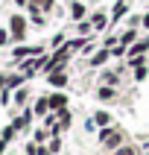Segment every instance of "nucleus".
Returning <instances> with one entry per match:
<instances>
[{
    "label": "nucleus",
    "instance_id": "6e6552de",
    "mask_svg": "<svg viewBox=\"0 0 149 155\" xmlns=\"http://www.w3.org/2000/svg\"><path fill=\"white\" fill-rule=\"evenodd\" d=\"M108 61H111V50L99 44V47H96V50L85 59V64H88L91 70H102V68H108Z\"/></svg>",
    "mask_w": 149,
    "mask_h": 155
},
{
    "label": "nucleus",
    "instance_id": "a211bd4d",
    "mask_svg": "<svg viewBox=\"0 0 149 155\" xmlns=\"http://www.w3.org/2000/svg\"><path fill=\"white\" fill-rule=\"evenodd\" d=\"M129 56H149V35H140L129 47Z\"/></svg>",
    "mask_w": 149,
    "mask_h": 155
},
{
    "label": "nucleus",
    "instance_id": "72a5a7b5",
    "mask_svg": "<svg viewBox=\"0 0 149 155\" xmlns=\"http://www.w3.org/2000/svg\"><path fill=\"white\" fill-rule=\"evenodd\" d=\"M44 0H29V6H41Z\"/></svg>",
    "mask_w": 149,
    "mask_h": 155
},
{
    "label": "nucleus",
    "instance_id": "9b49d317",
    "mask_svg": "<svg viewBox=\"0 0 149 155\" xmlns=\"http://www.w3.org/2000/svg\"><path fill=\"white\" fill-rule=\"evenodd\" d=\"M91 15V9H88L85 0H67V18L70 24H76V21H82V18Z\"/></svg>",
    "mask_w": 149,
    "mask_h": 155
},
{
    "label": "nucleus",
    "instance_id": "20e7f679",
    "mask_svg": "<svg viewBox=\"0 0 149 155\" xmlns=\"http://www.w3.org/2000/svg\"><path fill=\"white\" fill-rule=\"evenodd\" d=\"M126 73H129V70H126V64L120 61L117 68H102L99 73H96V82H99V85H114V88H120L123 79H126Z\"/></svg>",
    "mask_w": 149,
    "mask_h": 155
},
{
    "label": "nucleus",
    "instance_id": "2eb2a0df",
    "mask_svg": "<svg viewBox=\"0 0 149 155\" xmlns=\"http://www.w3.org/2000/svg\"><path fill=\"white\" fill-rule=\"evenodd\" d=\"M47 97H50V108L53 111H61V108H70V94H64V91H47Z\"/></svg>",
    "mask_w": 149,
    "mask_h": 155
},
{
    "label": "nucleus",
    "instance_id": "393cba45",
    "mask_svg": "<svg viewBox=\"0 0 149 155\" xmlns=\"http://www.w3.org/2000/svg\"><path fill=\"white\" fill-rule=\"evenodd\" d=\"M64 41H67V32H61V29H59V32L50 38V50H59V47H64Z\"/></svg>",
    "mask_w": 149,
    "mask_h": 155
},
{
    "label": "nucleus",
    "instance_id": "f257e3e1",
    "mask_svg": "<svg viewBox=\"0 0 149 155\" xmlns=\"http://www.w3.org/2000/svg\"><path fill=\"white\" fill-rule=\"evenodd\" d=\"M126 140H131V138H129V132L123 129L120 123H111V126H105V129L96 132V147H99L102 155H111L114 149L123 147Z\"/></svg>",
    "mask_w": 149,
    "mask_h": 155
},
{
    "label": "nucleus",
    "instance_id": "2f4dec72",
    "mask_svg": "<svg viewBox=\"0 0 149 155\" xmlns=\"http://www.w3.org/2000/svg\"><path fill=\"white\" fill-rule=\"evenodd\" d=\"M9 147H12V143H9V140H3V138H0V155H6V152H9Z\"/></svg>",
    "mask_w": 149,
    "mask_h": 155
},
{
    "label": "nucleus",
    "instance_id": "c756f323",
    "mask_svg": "<svg viewBox=\"0 0 149 155\" xmlns=\"http://www.w3.org/2000/svg\"><path fill=\"white\" fill-rule=\"evenodd\" d=\"M9 88H6V70H0V97L6 94Z\"/></svg>",
    "mask_w": 149,
    "mask_h": 155
},
{
    "label": "nucleus",
    "instance_id": "4be33fe9",
    "mask_svg": "<svg viewBox=\"0 0 149 155\" xmlns=\"http://www.w3.org/2000/svg\"><path fill=\"white\" fill-rule=\"evenodd\" d=\"M50 135H53V132L47 129V126H35V129H32V140H35V143H47Z\"/></svg>",
    "mask_w": 149,
    "mask_h": 155
},
{
    "label": "nucleus",
    "instance_id": "5701e85b",
    "mask_svg": "<svg viewBox=\"0 0 149 155\" xmlns=\"http://www.w3.org/2000/svg\"><path fill=\"white\" fill-rule=\"evenodd\" d=\"M0 138H3V140H9V143H15V138H21V135H18V129L12 126V123H6V126L0 129Z\"/></svg>",
    "mask_w": 149,
    "mask_h": 155
},
{
    "label": "nucleus",
    "instance_id": "0eeeda50",
    "mask_svg": "<svg viewBox=\"0 0 149 155\" xmlns=\"http://www.w3.org/2000/svg\"><path fill=\"white\" fill-rule=\"evenodd\" d=\"M91 24H94V32L96 35H102V32H108V29H111V15H108V9H91Z\"/></svg>",
    "mask_w": 149,
    "mask_h": 155
},
{
    "label": "nucleus",
    "instance_id": "473e14b6",
    "mask_svg": "<svg viewBox=\"0 0 149 155\" xmlns=\"http://www.w3.org/2000/svg\"><path fill=\"white\" fill-rule=\"evenodd\" d=\"M12 3H15V9H24V12H26V6H29V0H12Z\"/></svg>",
    "mask_w": 149,
    "mask_h": 155
},
{
    "label": "nucleus",
    "instance_id": "bb28decb",
    "mask_svg": "<svg viewBox=\"0 0 149 155\" xmlns=\"http://www.w3.org/2000/svg\"><path fill=\"white\" fill-rule=\"evenodd\" d=\"M140 24H143V12H140V15H129L123 21V26H131V29H140Z\"/></svg>",
    "mask_w": 149,
    "mask_h": 155
},
{
    "label": "nucleus",
    "instance_id": "f8f14e48",
    "mask_svg": "<svg viewBox=\"0 0 149 155\" xmlns=\"http://www.w3.org/2000/svg\"><path fill=\"white\" fill-rule=\"evenodd\" d=\"M26 18H29V26L32 29H44L50 24V15H44L41 6H26Z\"/></svg>",
    "mask_w": 149,
    "mask_h": 155
},
{
    "label": "nucleus",
    "instance_id": "f03ea898",
    "mask_svg": "<svg viewBox=\"0 0 149 155\" xmlns=\"http://www.w3.org/2000/svg\"><path fill=\"white\" fill-rule=\"evenodd\" d=\"M6 29H9V35H12V47H15V44H26V35H29V29H32L26 12H9Z\"/></svg>",
    "mask_w": 149,
    "mask_h": 155
},
{
    "label": "nucleus",
    "instance_id": "c85d7f7f",
    "mask_svg": "<svg viewBox=\"0 0 149 155\" xmlns=\"http://www.w3.org/2000/svg\"><path fill=\"white\" fill-rule=\"evenodd\" d=\"M126 56H129V47H123V44H117V47H111V59L123 61Z\"/></svg>",
    "mask_w": 149,
    "mask_h": 155
},
{
    "label": "nucleus",
    "instance_id": "7c9ffc66",
    "mask_svg": "<svg viewBox=\"0 0 149 155\" xmlns=\"http://www.w3.org/2000/svg\"><path fill=\"white\" fill-rule=\"evenodd\" d=\"M140 29H143V32L149 35V9H146V12H143V24H140Z\"/></svg>",
    "mask_w": 149,
    "mask_h": 155
},
{
    "label": "nucleus",
    "instance_id": "412c9836",
    "mask_svg": "<svg viewBox=\"0 0 149 155\" xmlns=\"http://www.w3.org/2000/svg\"><path fill=\"white\" fill-rule=\"evenodd\" d=\"M99 44H102V47H108V50H111V47H117V44H120V32H111V29H108V32H102Z\"/></svg>",
    "mask_w": 149,
    "mask_h": 155
},
{
    "label": "nucleus",
    "instance_id": "f3484780",
    "mask_svg": "<svg viewBox=\"0 0 149 155\" xmlns=\"http://www.w3.org/2000/svg\"><path fill=\"white\" fill-rule=\"evenodd\" d=\"M140 35H143V29H131V26H123V29H120V44H123V47H131V44L138 41Z\"/></svg>",
    "mask_w": 149,
    "mask_h": 155
},
{
    "label": "nucleus",
    "instance_id": "cd10ccee",
    "mask_svg": "<svg viewBox=\"0 0 149 155\" xmlns=\"http://www.w3.org/2000/svg\"><path fill=\"white\" fill-rule=\"evenodd\" d=\"M6 47H12V35H9L6 24L0 26V50H6Z\"/></svg>",
    "mask_w": 149,
    "mask_h": 155
},
{
    "label": "nucleus",
    "instance_id": "dca6fc26",
    "mask_svg": "<svg viewBox=\"0 0 149 155\" xmlns=\"http://www.w3.org/2000/svg\"><path fill=\"white\" fill-rule=\"evenodd\" d=\"M26 82H29V79H26L21 70H6V88L12 91V94H15L21 85H26Z\"/></svg>",
    "mask_w": 149,
    "mask_h": 155
},
{
    "label": "nucleus",
    "instance_id": "b1692460",
    "mask_svg": "<svg viewBox=\"0 0 149 155\" xmlns=\"http://www.w3.org/2000/svg\"><path fill=\"white\" fill-rule=\"evenodd\" d=\"M61 143H64V140H61V135H50V140H47V147H50L53 155H61Z\"/></svg>",
    "mask_w": 149,
    "mask_h": 155
},
{
    "label": "nucleus",
    "instance_id": "39448f33",
    "mask_svg": "<svg viewBox=\"0 0 149 155\" xmlns=\"http://www.w3.org/2000/svg\"><path fill=\"white\" fill-rule=\"evenodd\" d=\"M32 100H35V91H32V85L26 82V85H21L15 94H12V105H9V114H18L21 108L32 105Z\"/></svg>",
    "mask_w": 149,
    "mask_h": 155
},
{
    "label": "nucleus",
    "instance_id": "423d86ee",
    "mask_svg": "<svg viewBox=\"0 0 149 155\" xmlns=\"http://www.w3.org/2000/svg\"><path fill=\"white\" fill-rule=\"evenodd\" d=\"M94 100H96L99 105H114L117 100H120V88H114V85H99V82H96Z\"/></svg>",
    "mask_w": 149,
    "mask_h": 155
},
{
    "label": "nucleus",
    "instance_id": "9d476101",
    "mask_svg": "<svg viewBox=\"0 0 149 155\" xmlns=\"http://www.w3.org/2000/svg\"><path fill=\"white\" fill-rule=\"evenodd\" d=\"M44 79H47V85L53 88V91H64V88L70 85V70H53V73H44Z\"/></svg>",
    "mask_w": 149,
    "mask_h": 155
},
{
    "label": "nucleus",
    "instance_id": "4468645a",
    "mask_svg": "<svg viewBox=\"0 0 149 155\" xmlns=\"http://www.w3.org/2000/svg\"><path fill=\"white\" fill-rule=\"evenodd\" d=\"M32 111H35V117H38V120H44V117L53 111V108H50V97H47V91H44V94H35V100H32Z\"/></svg>",
    "mask_w": 149,
    "mask_h": 155
},
{
    "label": "nucleus",
    "instance_id": "ddd939ff",
    "mask_svg": "<svg viewBox=\"0 0 149 155\" xmlns=\"http://www.w3.org/2000/svg\"><path fill=\"white\" fill-rule=\"evenodd\" d=\"M91 120H94L96 129H105V126H111V123H114V114H111V108H108V105H99V108L91 114Z\"/></svg>",
    "mask_w": 149,
    "mask_h": 155
},
{
    "label": "nucleus",
    "instance_id": "a878e982",
    "mask_svg": "<svg viewBox=\"0 0 149 155\" xmlns=\"http://www.w3.org/2000/svg\"><path fill=\"white\" fill-rule=\"evenodd\" d=\"M131 79H134V82H146V79H149V64L134 68V70H131Z\"/></svg>",
    "mask_w": 149,
    "mask_h": 155
},
{
    "label": "nucleus",
    "instance_id": "6ab92c4d",
    "mask_svg": "<svg viewBox=\"0 0 149 155\" xmlns=\"http://www.w3.org/2000/svg\"><path fill=\"white\" fill-rule=\"evenodd\" d=\"M140 152H143V149L138 147V140H126V143H123V147H117L111 155H140Z\"/></svg>",
    "mask_w": 149,
    "mask_h": 155
},
{
    "label": "nucleus",
    "instance_id": "1a4fd4ad",
    "mask_svg": "<svg viewBox=\"0 0 149 155\" xmlns=\"http://www.w3.org/2000/svg\"><path fill=\"white\" fill-rule=\"evenodd\" d=\"M129 12H131V0H114L111 9H108V15H111V29L120 26L123 21L129 18Z\"/></svg>",
    "mask_w": 149,
    "mask_h": 155
},
{
    "label": "nucleus",
    "instance_id": "7ed1b4c3",
    "mask_svg": "<svg viewBox=\"0 0 149 155\" xmlns=\"http://www.w3.org/2000/svg\"><path fill=\"white\" fill-rule=\"evenodd\" d=\"M12 126L18 129V135H32V129H35V123H38V117H35V111H32V105H26V108H21L18 114H12Z\"/></svg>",
    "mask_w": 149,
    "mask_h": 155
},
{
    "label": "nucleus",
    "instance_id": "aec40b11",
    "mask_svg": "<svg viewBox=\"0 0 149 155\" xmlns=\"http://www.w3.org/2000/svg\"><path fill=\"white\" fill-rule=\"evenodd\" d=\"M73 32H76V35H96V32H94V24H91V18L76 21V24H73Z\"/></svg>",
    "mask_w": 149,
    "mask_h": 155
}]
</instances>
